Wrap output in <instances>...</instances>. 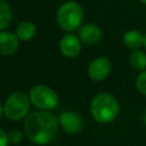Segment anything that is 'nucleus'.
Returning <instances> with one entry per match:
<instances>
[{"mask_svg":"<svg viewBox=\"0 0 146 146\" xmlns=\"http://www.w3.org/2000/svg\"><path fill=\"white\" fill-rule=\"evenodd\" d=\"M9 139H8V132L0 129V146H9Z\"/></svg>","mask_w":146,"mask_h":146,"instance_id":"17","label":"nucleus"},{"mask_svg":"<svg viewBox=\"0 0 146 146\" xmlns=\"http://www.w3.org/2000/svg\"><path fill=\"white\" fill-rule=\"evenodd\" d=\"M82 49V41L73 32L65 33L59 41V51L66 58H74L80 55Z\"/></svg>","mask_w":146,"mask_h":146,"instance_id":"7","label":"nucleus"},{"mask_svg":"<svg viewBox=\"0 0 146 146\" xmlns=\"http://www.w3.org/2000/svg\"><path fill=\"white\" fill-rule=\"evenodd\" d=\"M89 111L97 123L110 124L114 122L120 114V103L113 94L103 91L94 96Z\"/></svg>","mask_w":146,"mask_h":146,"instance_id":"2","label":"nucleus"},{"mask_svg":"<svg viewBox=\"0 0 146 146\" xmlns=\"http://www.w3.org/2000/svg\"><path fill=\"white\" fill-rule=\"evenodd\" d=\"M30 102L36 110L52 111L58 106L59 98L56 91L47 84H35L29 92Z\"/></svg>","mask_w":146,"mask_h":146,"instance_id":"5","label":"nucleus"},{"mask_svg":"<svg viewBox=\"0 0 146 146\" xmlns=\"http://www.w3.org/2000/svg\"><path fill=\"white\" fill-rule=\"evenodd\" d=\"M24 135L21 130L18 129H13L8 132V139L10 145H19L21 143H23L24 140Z\"/></svg>","mask_w":146,"mask_h":146,"instance_id":"16","label":"nucleus"},{"mask_svg":"<svg viewBox=\"0 0 146 146\" xmlns=\"http://www.w3.org/2000/svg\"><path fill=\"white\" fill-rule=\"evenodd\" d=\"M122 43L130 51L144 48V32L138 29L127 30L122 35Z\"/></svg>","mask_w":146,"mask_h":146,"instance_id":"11","label":"nucleus"},{"mask_svg":"<svg viewBox=\"0 0 146 146\" xmlns=\"http://www.w3.org/2000/svg\"><path fill=\"white\" fill-rule=\"evenodd\" d=\"M138 1H139L141 5H145V6H146V0H138Z\"/></svg>","mask_w":146,"mask_h":146,"instance_id":"20","label":"nucleus"},{"mask_svg":"<svg viewBox=\"0 0 146 146\" xmlns=\"http://www.w3.org/2000/svg\"><path fill=\"white\" fill-rule=\"evenodd\" d=\"M15 33H16L17 38L19 39V41L27 42V41H31L35 36L36 26L31 21H22L17 24V26L15 29Z\"/></svg>","mask_w":146,"mask_h":146,"instance_id":"12","label":"nucleus"},{"mask_svg":"<svg viewBox=\"0 0 146 146\" xmlns=\"http://www.w3.org/2000/svg\"><path fill=\"white\" fill-rule=\"evenodd\" d=\"M18 47L19 39L15 32L0 31V56H10L17 51Z\"/></svg>","mask_w":146,"mask_h":146,"instance_id":"10","label":"nucleus"},{"mask_svg":"<svg viewBox=\"0 0 146 146\" xmlns=\"http://www.w3.org/2000/svg\"><path fill=\"white\" fill-rule=\"evenodd\" d=\"M13 22V9L6 0H0V31L7 30Z\"/></svg>","mask_w":146,"mask_h":146,"instance_id":"14","label":"nucleus"},{"mask_svg":"<svg viewBox=\"0 0 146 146\" xmlns=\"http://www.w3.org/2000/svg\"><path fill=\"white\" fill-rule=\"evenodd\" d=\"M112 72V62L106 56H98L94 58L88 67L87 74L90 80L95 82H102L106 80Z\"/></svg>","mask_w":146,"mask_h":146,"instance_id":"6","label":"nucleus"},{"mask_svg":"<svg viewBox=\"0 0 146 146\" xmlns=\"http://www.w3.org/2000/svg\"><path fill=\"white\" fill-rule=\"evenodd\" d=\"M59 127L70 135L79 133L83 128V120L79 113L74 111H64L58 116Z\"/></svg>","mask_w":146,"mask_h":146,"instance_id":"8","label":"nucleus"},{"mask_svg":"<svg viewBox=\"0 0 146 146\" xmlns=\"http://www.w3.org/2000/svg\"><path fill=\"white\" fill-rule=\"evenodd\" d=\"M58 117L51 111H33L24 119L23 129L27 139L36 145H47L54 140L59 129Z\"/></svg>","mask_w":146,"mask_h":146,"instance_id":"1","label":"nucleus"},{"mask_svg":"<svg viewBox=\"0 0 146 146\" xmlns=\"http://www.w3.org/2000/svg\"><path fill=\"white\" fill-rule=\"evenodd\" d=\"M31 105L27 94L23 91H15L10 94L3 103L5 116L10 121L24 120L30 113Z\"/></svg>","mask_w":146,"mask_h":146,"instance_id":"4","label":"nucleus"},{"mask_svg":"<svg viewBox=\"0 0 146 146\" xmlns=\"http://www.w3.org/2000/svg\"><path fill=\"white\" fill-rule=\"evenodd\" d=\"M135 87L141 96L146 97V70L138 72L135 80Z\"/></svg>","mask_w":146,"mask_h":146,"instance_id":"15","label":"nucleus"},{"mask_svg":"<svg viewBox=\"0 0 146 146\" xmlns=\"http://www.w3.org/2000/svg\"><path fill=\"white\" fill-rule=\"evenodd\" d=\"M144 49L146 50V31L144 32Z\"/></svg>","mask_w":146,"mask_h":146,"instance_id":"19","label":"nucleus"},{"mask_svg":"<svg viewBox=\"0 0 146 146\" xmlns=\"http://www.w3.org/2000/svg\"><path fill=\"white\" fill-rule=\"evenodd\" d=\"M128 63L133 70L138 72L146 70V51L141 49L131 50L128 56Z\"/></svg>","mask_w":146,"mask_h":146,"instance_id":"13","label":"nucleus"},{"mask_svg":"<svg viewBox=\"0 0 146 146\" xmlns=\"http://www.w3.org/2000/svg\"><path fill=\"white\" fill-rule=\"evenodd\" d=\"M5 115V108H3V104L0 103V117Z\"/></svg>","mask_w":146,"mask_h":146,"instance_id":"18","label":"nucleus"},{"mask_svg":"<svg viewBox=\"0 0 146 146\" xmlns=\"http://www.w3.org/2000/svg\"><path fill=\"white\" fill-rule=\"evenodd\" d=\"M84 19L83 7L74 0L63 2L56 13V22L64 32H74L80 29Z\"/></svg>","mask_w":146,"mask_h":146,"instance_id":"3","label":"nucleus"},{"mask_svg":"<svg viewBox=\"0 0 146 146\" xmlns=\"http://www.w3.org/2000/svg\"><path fill=\"white\" fill-rule=\"evenodd\" d=\"M78 36L82 41V43L92 46L97 44L103 38L102 29L95 23H86L80 26L78 30Z\"/></svg>","mask_w":146,"mask_h":146,"instance_id":"9","label":"nucleus"}]
</instances>
